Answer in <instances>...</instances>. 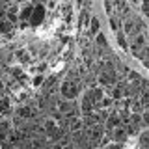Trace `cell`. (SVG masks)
<instances>
[{
	"label": "cell",
	"mask_w": 149,
	"mask_h": 149,
	"mask_svg": "<svg viewBox=\"0 0 149 149\" xmlns=\"http://www.w3.org/2000/svg\"><path fill=\"white\" fill-rule=\"evenodd\" d=\"M60 93L63 95L65 101H73L78 97V84L74 80H65L62 84V88H60Z\"/></svg>",
	"instance_id": "obj_1"
},
{
	"label": "cell",
	"mask_w": 149,
	"mask_h": 149,
	"mask_svg": "<svg viewBox=\"0 0 149 149\" xmlns=\"http://www.w3.org/2000/svg\"><path fill=\"white\" fill-rule=\"evenodd\" d=\"M43 21H45V6L43 4H37V6L34 8L32 17H30V24L32 26H39Z\"/></svg>",
	"instance_id": "obj_2"
},
{
	"label": "cell",
	"mask_w": 149,
	"mask_h": 149,
	"mask_svg": "<svg viewBox=\"0 0 149 149\" xmlns=\"http://www.w3.org/2000/svg\"><path fill=\"white\" fill-rule=\"evenodd\" d=\"M102 125L101 123H97V125H93V127H90V130H88V138H90V142L93 143H99L101 140H102Z\"/></svg>",
	"instance_id": "obj_3"
},
{
	"label": "cell",
	"mask_w": 149,
	"mask_h": 149,
	"mask_svg": "<svg viewBox=\"0 0 149 149\" xmlns=\"http://www.w3.org/2000/svg\"><path fill=\"white\" fill-rule=\"evenodd\" d=\"M112 138L116 140V143H121L127 140V130H125L123 125H118V127L112 129Z\"/></svg>",
	"instance_id": "obj_4"
},
{
	"label": "cell",
	"mask_w": 149,
	"mask_h": 149,
	"mask_svg": "<svg viewBox=\"0 0 149 149\" xmlns=\"http://www.w3.org/2000/svg\"><path fill=\"white\" fill-rule=\"evenodd\" d=\"M73 108H74V104L71 101H58L56 102V112H58L60 116H67Z\"/></svg>",
	"instance_id": "obj_5"
},
{
	"label": "cell",
	"mask_w": 149,
	"mask_h": 149,
	"mask_svg": "<svg viewBox=\"0 0 149 149\" xmlns=\"http://www.w3.org/2000/svg\"><path fill=\"white\" fill-rule=\"evenodd\" d=\"M93 108H95V106H93L91 97L86 93V95H84V101H82V106H80V112L84 116H90V114H93Z\"/></svg>",
	"instance_id": "obj_6"
},
{
	"label": "cell",
	"mask_w": 149,
	"mask_h": 149,
	"mask_svg": "<svg viewBox=\"0 0 149 149\" xmlns=\"http://www.w3.org/2000/svg\"><path fill=\"white\" fill-rule=\"evenodd\" d=\"M22 138H24V134H22L21 130H9V132H8V138H6V140H8L9 143H11V146H17V143L21 142Z\"/></svg>",
	"instance_id": "obj_7"
},
{
	"label": "cell",
	"mask_w": 149,
	"mask_h": 149,
	"mask_svg": "<svg viewBox=\"0 0 149 149\" xmlns=\"http://www.w3.org/2000/svg\"><path fill=\"white\" fill-rule=\"evenodd\" d=\"M134 28H136V19H134V17H127L123 21V32H125V34H134Z\"/></svg>",
	"instance_id": "obj_8"
},
{
	"label": "cell",
	"mask_w": 149,
	"mask_h": 149,
	"mask_svg": "<svg viewBox=\"0 0 149 149\" xmlns=\"http://www.w3.org/2000/svg\"><path fill=\"white\" fill-rule=\"evenodd\" d=\"M19 116H21L22 119H32V118H36V110L32 108V106H21L19 108Z\"/></svg>",
	"instance_id": "obj_9"
},
{
	"label": "cell",
	"mask_w": 149,
	"mask_h": 149,
	"mask_svg": "<svg viewBox=\"0 0 149 149\" xmlns=\"http://www.w3.org/2000/svg\"><path fill=\"white\" fill-rule=\"evenodd\" d=\"M125 95H127V88H125V86H119V84H118V86L112 90V95H110V97L116 101V99H123Z\"/></svg>",
	"instance_id": "obj_10"
},
{
	"label": "cell",
	"mask_w": 149,
	"mask_h": 149,
	"mask_svg": "<svg viewBox=\"0 0 149 149\" xmlns=\"http://www.w3.org/2000/svg\"><path fill=\"white\" fill-rule=\"evenodd\" d=\"M32 13H34V6H32V4H26V6H22L21 13H19V17H21L22 21H30Z\"/></svg>",
	"instance_id": "obj_11"
},
{
	"label": "cell",
	"mask_w": 149,
	"mask_h": 149,
	"mask_svg": "<svg viewBox=\"0 0 149 149\" xmlns=\"http://www.w3.org/2000/svg\"><path fill=\"white\" fill-rule=\"evenodd\" d=\"M106 123H108V127H110V129H114V127H118V125H121L119 114H118V112H114V114H110L108 118H106Z\"/></svg>",
	"instance_id": "obj_12"
},
{
	"label": "cell",
	"mask_w": 149,
	"mask_h": 149,
	"mask_svg": "<svg viewBox=\"0 0 149 149\" xmlns=\"http://www.w3.org/2000/svg\"><path fill=\"white\" fill-rule=\"evenodd\" d=\"M82 127H84L82 119H78V118L69 119V130H71V132H78V130H82Z\"/></svg>",
	"instance_id": "obj_13"
},
{
	"label": "cell",
	"mask_w": 149,
	"mask_h": 149,
	"mask_svg": "<svg viewBox=\"0 0 149 149\" xmlns=\"http://www.w3.org/2000/svg\"><path fill=\"white\" fill-rule=\"evenodd\" d=\"M82 123L86 125V127H93V125L101 123V121H99V118H97V114H90V116H84Z\"/></svg>",
	"instance_id": "obj_14"
},
{
	"label": "cell",
	"mask_w": 149,
	"mask_h": 149,
	"mask_svg": "<svg viewBox=\"0 0 149 149\" xmlns=\"http://www.w3.org/2000/svg\"><path fill=\"white\" fill-rule=\"evenodd\" d=\"M47 136H49L50 140H62L63 138V129L54 127L52 130H49V132H47Z\"/></svg>",
	"instance_id": "obj_15"
},
{
	"label": "cell",
	"mask_w": 149,
	"mask_h": 149,
	"mask_svg": "<svg viewBox=\"0 0 149 149\" xmlns=\"http://www.w3.org/2000/svg\"><path fill=\"white\" fill-rule=\"evenodd\" d=\"M112 104H114V99H112L110 95H106V97H102V99H101V102H99V106H97V108L106 110V108H110Z\"/></svg>",
	"instance_id": "obj_16"
},
{
	"label": "cell",
	"mask_w": 149,
	"mask_h": 149,
	"mask_svg": "<svg viewBox=\"0 0 149 149\" xmlns=\"http://www.w3.org/2000/svg\"><path fill=\"white\" fill-rule=\"evenodd\" d=\"M15 56L19 60H21V62H24V63H28V62H32V58H30V54L26 52V50H22V49H19L17 52H15Z\"/></svg>",
	"instance_id": "obj_17"
},
{
	"label": "cell",
	"mask_w": 149,
	"mask_h": 149,
	"mask_svg": "<svg viewBox=\"0 0 149 149\" xmlns=\"http://www.w3.org/2000/svg\"><path fill=\"white\" fill-rule=\"evenodd\" d=\"M90 34H99V19L97 17H91V21H90Z\"/></svg>",
	"instance_id": "obj_18"
},
{
	"label": "cell",
	"mask_w": 149,
	"mask_h": 149,
	"mask_svg": "<svg viewBox=\"0 0 149 149\" xmlns=\"http://www.w3.org/2000/svg\"><path fill=\"white\" fill-rule=\"evenodd\" d=\"M116 34H118V45H119L123 50H127L129 45H127V39H125V34H123V32H116Z\"/></svg>",
	"instance_id": "obj_19"
},
{
	"label": "cell",
	"mask_w": 149,
	"mask_h": 149,
	"mask_svg": "<svg viewBox=\"0 0 149 149\" xmlns=\"http://www.w3.org/2000/svg\"><path fill=\"white\" fill-rule=\"evenodd\" d=\"M11 73H13V77H15L17 80L24 82V73H22V69H19V67H15V69H11Z\"/></svg>",
	"instance_id": "obj_20"
},
{
	"label": "cell",
	"mask_w": 149,
	"mask_h": 149,
	"mask_svg": "<svg viewBox=\"0 0 149 149\" xmlns=\"http://www.w3.org/2000/svg\"><path fill=\"white\" fill-rule=\"evenodd\" d=\"M95 41H97V45H99V47H106V45H108V41H106L104 34H97V36H95Z\"/></svg>",
	"instance_id": "obj_21"
},
{
	"label": "cell",
	"mask_w": 149,
	"mask_h": 149,
	"mask_svg": "<svg viewBox=\"0 0 149 149\" xmlns=\"http://www.w3.org/2000/svg\"><path fill=\"white\" fill-rule=\"evenodd\" d=\"M110 26H112L114 32H119V22H118V19H116V15H110Z\"/></svg>",
	"instance_id": "obj_22"
},
{
	"label": "cell",
	"mask_w": 149,
	"mask_h": 149,
	"mask_svg": "<svg viewBox=\"0 0 149 149\" xmlns=\"http://www.w3.org/2000/svg\"><path fill=\"white\" fill-rule=\"evenodd\" d=\"M147 140H149V132H146V130H143V132H142V136H140L142 147H147Z\"/></svg>",
	"instance_id": "obj_23"
},
{
	"label": "cell",
	"mask_w": 149,
	"mask_h": 149,
	"mask_svg": "<svg viewBox=\"0 0 149 149\" xmlns=\"http://www.w3.org/2000/svg\"><path fill=\"white\" fill-rule=\"evenodd\" d=\"M129 80H130V82H140V74H138L136 71H130V73H129Z\"/></svg>",
	"instance_id": "obj_24"
},
{
	"label": "cell",
	"mask_w": 149,
	"mask_h": 149,
	"mask_svg": "<svg viewBox=\"0 0 149 149\" xmlns=\"http://www.w3.org/2000/svg\"><path fill=\"white\" fill-rule=\"evenodd\" d=\"M43 74H37V77H34V86H41V84H43Z\"/></svg>",
	"instance_id": "obj_25"
},
{
	"label": "cell",
	"mask_w": 149,
	"mask_h": 149,
	"mask_svg": "<svg viewBox=\"0 0 149 149\" xmlns=\"http://www.w3.org/2000/svg\"><path fill=\"white\" fill-rule=\"evenodd\" d=\"M0 130H2V132H9V123L8 121H0Z\"/></svg>",
	"instance_id": "obj_26"
},
{
	"label": "cell",
	"mask_w": 149,
	"mask_h": 149,
	"mask_svg": "<svg viewBox=\"0 0 149 149\" xmlns=\"http://www.w3.org/2000/svg\"><path fill=\"white\" fill-rule=\"evenodd\" d=\"M104 149H121V143H110V146H106Z\"/></svg>",
	"instance_id": "obj_27"
},
{
	"label": "cell",
	"mask_w": 149,
	"mask_h": 149,
	"mask_svg": "<svg viewBox=\"0 0 149 149\" xmlns=\"http://www.w3.org/2000/svg\"><path fill=\"white\" fill-rule=\"evenodd\" d=\"M104 9H106L108 13H112V4H110V2H104Z\"/></svg>",
	"instance_id": "obj_28"
},
{
	"label": "cell",
	"mask_w": 149,
	"mask_h": 149,
	"mask_svg": "<svg viewBox=\"0 0 149 149\" xmlns=\"http://www.w3.org/2000/svg\"><path fill=\"white\" fill-rule=\"evenodd\" d=\"M47 8H49V9H52V8H56V4H54V2H49V4H47Z\"/></svg>",
	"instance_id": "obj_29"
},
{
	"label": "cell",
	"mask_w": 149,
	"mask_h": 149,
	"mask_svg": "<svg viewBox=\"0 0 149 149\" xmlns=\"http://www.w3.org/2000/svg\"><path fill=\"white\" fill-rule=\"evenodd\" d=\"M43 149H54V147H43Z\"/></svg>",
	"instance_id": "obj_30"
},
{
	"label": "cell",
	"mask_w": 149,
	"mask_h": 149,
	"mask_svg": "<svg viewBox=\"0 0 149 149\" xmlns=\"http://www.w3.org/2000/svg\"><path fill=\"white\" fill-rule=\"evenodd\" d=\"M142 149H146V147H142Z\"/></svg>",
	"instance_id": "obj_31"
}]
</instances>
